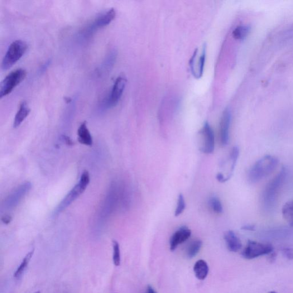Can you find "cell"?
Masks as SVG:
<instances>
[{
	"label": "cell",
	"mask_w": 293,
	"mask_h": 293,
	"mask_svg": "<svg viewBox=\"0 0 293 293\" xmlns=\"http://www.w3.org/2000/svg\"><path fill=\"white\" fill-rule=\"evenodd\" d=\"M287 171L283 168L281 171L266 185L262 196L264 208L271 210L276 204L278 194L286 179Z\"/></svg>",
	"instance_id": "cell-2"
},
{
	"label": "cell",
	"mask_w": 293,
	"mask_h": 293,
	"mask_svg": "<svg viewBox=\"0 0 293 293\" xmlns=\"http://www.w3.org/2000/svg\"><path fill=\"white\" fill-rule=\"evenodd\" d=\"M283 218L291 226H293V200L287 201L282 208Z\"/></svg>",
	"instance_id": "cell-21"
},
{
	"label": "cell",
	"mask_w": 293,
	"mask_h": 293,
	"mask_svg": "<svg viewBox=\"0 0 293 293\" xmlns=\"http://www.w3.org/2000/svg\"><path fill=\"white\" fill-rule=\"evenodd\" d=\"M268 293H277V292H276V291H271V292H268Z\"/></svg>",
	"instance_id": "cell-32"
},
{
	"label": "cell",
	"mask_w": 293,
	"mask_h": 293,
	"mask_svg": "<svg viewBox=\"0 0 293 293\" xmlns=\"http://www.w3.org/2000/svg\"><path fill=\"white\" fill-rule=\"evenodd\" d=\"M33 253H34V250H32L30 253H28L25 258L23 259L22 262L21 263L20 266L17 269L15 273H14V276L16 278H20L24 273L26 271L29 263H30L31 259L33 257Z\"/></svg>",
	"instance_id": "cell-18"
},
{
	"label": "cell",
	"mask_w": 293,
	"mask_h": 293,
	"mask_svg": "<svg viewBox=\"0 0 293 293\" xmlns=\"http://www.w3.org/2000/svg\"><path fill=\"white\" fill-rule=\"evenodd\" d=\"M146 293H157V292L151 286L148 285L147 288Z\"/></svg>",
	"instance_id": "cell-30"
},
{
	"label": "cell",
	"mask_w": 293,
	"mask_h": 293,
	"mask_svg": "<svg viewBox=\"0 0 293 293\" xmlns=\"http://www.w3.org/2000/svg\"><path fill=\"white\" fill-rule=\"evenodd\" d=\"M117 13L114 8L109 9V10L100 16L96 19L91 26L89 30H95L96 29L103 28L109 25L116 17Z\"/></svg>",
	"instance_id": "cell-13"
},
{
	"label": "cell",
	"mask_w": 293,
	"mask_h": 293,
	"mask_svg": "<svg viewBox=\"0 0 293 293\" xmlns=\"http://www.w3.org/2000/svg\"><path fill=\"white\" fill-rule=\"evenodd\" d=\"M186 204L184 196L180 194L177 199V206L175 211V216L176 217H179L186 209Z\"/></svg>",
	"instance_id": "cell-24"
},
{
	"label": "cell",
	"mask_w": 293,
	"mask_h": 293,
	"mask_svg": "<svg viewBox=\"0 0 293 293\" xmlns=\"http://www.w3.org/2000/svg\"><path fill=\"white\" fill-rule=\"evenodd\" d=\"M35 293H40V291H37V292H35Z\"/></svg>",
	"instance_id": "cell-33"
},
{
	"label": "cell",
	"mask_w": 293,
	"mask_h": 293,
	"mask_svg": "<svg viewBox=\"0 0 293 293\" xmlns=\"http://www.w3.org/2000/svg\"><path fill=\"white\" fill-rule=\"evenodd\" d=\"M278 160L272 155L261 158L254 164L248 173V179L252 184H256L265 179L275 171L278 165Z\"/></svg>",
	"instance_id": "cell-1"
},
{
	"label": "cell",
	"mask_w": 293,
	"mask_h": 293,
	"mask_svg": "<svg viewBox=\"0 0 293 293\" xmlns=\"http://www.w3.org/2000/svg\"><path fill=\"white\" fill-rule=\"evenodd\" d=\"M239 155V150L238 147H234L233 148L231 152H230V158L232 161V170L234 171L235 165L237 164V162L238 159Z\"/></svg>",
	"instance_id": "cell-25"
},
{
	"label": "cell",
	"mask_w": 293,
	"mask_h": 293,
	"mask_svg": "<svg viewBox=\"0 0 293 293\" xmlns=\"http://www.w3.org/2000/svg\"><path fill=\"white\" fill-rule=\"evenodd\" d=\"M283 254L285 257L289 259H293V249L285 248L283 249Z\"/></svg>",
	"instance_id": "cell-26"
},
{
	"label": "cell",
	"mask_w": 293,
	"mask_h": 293,
	"mask_svg": "<svg viewBox=\"0 0 293 293\" xmlns=\"http://www.w3.org/2000/svg\"><path fill=\"white\" fill-rule=\"evenodd\" d=\"M27 74V71L22 69L14 70L9 73L0 85V98H2L10 94L25 79Z\"/></svg>",
	"instance_id": "cell-4"
},
{
	"label": "cell",
	"mask_w": 293,
	"mask_h": 293,
	"mask_svg": "<svg viewBox=\"0 0 293 293\" xmlns=\"http://www.w3.org/2000/svg\"><path fill=\"white\" fill-rule=\"evenodd\" d=\"M195 275L198 280H204L208 277L209 267L208 264L203 259L197 261L194 266Z\"/></svg>",
	"instance_id": "cell-17"
},
{
	"label": "cell",
	"mask_w": 293,
	"mask_h": 293,
	"mask_svg": "<svg viewBox=\"0 0 293 293\" xmlns=\"http://www.w3.org/2000/svg\"><path fill=\"white\" fill-rule=\"evenodd\" d=\"M113 262L116 266L121 265V249H120V245L117 241H113Z\"/></svg>",
	"instance_id": "cell-23"
},
{
	"label": "cell",
	"mask_w": 293,
	"mask_h": 293,
	"mask_svg": "<svg viewBox=\"0 0 293 293\" xmlns=\"http://www.w3.org/2000/svg\"><path fill=\"white\" fill-rule=\"evenodd\" d=\"M224 239L229 251L236 253L242 248L241 240L232 230H229L224 233Z\"/></svg>",
	"instance_id": "cell-14"
},
{
	"label": "cell",
	"mask_w": 293,
	"mask_h": 293,
	"mask_svg": "<svg viewBox=\"0 0 293 293\" xmlns=\"http://www.w3.org/2000/svg\"><path fill=\"white\" fill-rule=\"evenodd\" d=\"M232 115L229 109L224 110L220 122V141L223 146H227L229 141V131Z\"/></svg>",
	"instance_id": "cell-11"
},
{
	"label": "cell",
	"mask_w": 293,
	"mask_h": 293,
	"mask_svg": "<svg viewBox=\"0 0 293 293\" xmlns=\"http://www.w3.org/2000/svg\"><path fill=\"white\" fill-rule=\"evenodd\" d=\"M32 185L27 182L18 187L9 195L3 204V208L5 210H11L15 208L31 189Z\"/></svg>",
	"instance_id": "cell-6"
},
{
	"label": "cell",
	"mask_w": 293,
	"mask_h": 293,
	"mask_svg": "<svg viewBox=\"0 0 293 293\" xmlns=\"http://www.w3.org/2000/svg\"><path fill=\"white\" fill-rule=\"evenodd\" d=\"M78 141L85 146H92L93 139L86 125V122L81 123L78 130Z\"/></svg>",
	"instance_id": "cell-15"
},
{
	"label": "cell",
	"mask_w": 293,
	"mask_h": 293,
	"mask_svg": "<svg viewBox=\"0 0 293 293\" xmlns=\"http://www.w3.org/2000/svg\"><path fill=\"white\" fill-rule=\"evenodd\" d=\"M2 220L4 224H8L11 222L12 217L10 215H5L2 217Z\"/></svg>",
	"instance_id": "cell-27"
},
{
	"label": "cell",
	"mask_w": 293,
	"mask_h": 293,
	"mask_svg": "<svg viewBox=\"0 0 293 293\" xmlns=\"http://www.w3.org/2000/svg\"><path fill=\"white\" fill-rule=\"evenodd\" d=\"M87 187H85L80 182L72 189L65 198L62 199L60 204L57 206L55 210L54 214L58 215L69 207L75 200L82 194Z\"/></svg>",
	"instance_id": "cell-10"
},
{
	"label": "cell",
	"mask_w": 293,
	"mask_h": 293,
	"mask_svg": "<svg viewBox=\"0 0 293 293\" xmlns=\"http://www.w3.org/2000/svg\"><path fill=\"white\" fill-rule=\"evenodd\" d=\"M126 79L122 76H119L115 80L112 90L107 100V107L112 108L118 103L126 87Z\"/></svg>",
	"instance_id": "cell-9"
},
{
	"label": "cell",
	"mask_w": 293,
	"mask_h": 293,
	"mask_svg": "<svg viewBox=\"0 0 293 293\" xmlns=\"http://www.w3.org/2000/svg\"><path fill=\"white\" fill-rule=\"evenodd\" d=\"M202 246V242L199 239L192 242L187 250V256L190 259L193 258L198 254Z\"/></svg>",
	"instance_id": "cell-19"
},
{
	"label": "cell",
	"mask_w": 293,
	"mask_h": 293,
	"mask_svg": "<svg viewBox=\"0 0 293 293\" xmlns=\"http://www.w3.org/2000/svg\"><path fill=\"white\" fill-rule=\"evenodd\" d=\"M273 249L271 244L249 241L246 247L242 253V256L247 259H252L266 255L272 252Z\"/></svg>",
	"instance_id": "cell-5"
},
{
	"label": "cell",
	"mask_w": 293,
	"mask_h": 293,
	"mask_svg": "<svg viewBox=\"0 0 293 293\" xmlns=\"http://www.w3.org/2000/svg\"><path fill=\"white\" fill-rule=\"evenodd\" d=\"M251 31V27L248 26H239L234 29L233 36L235 39L242 40L246 38Z\"/></svg>",
	"instance_id": "cell-20"
},
{
	"label": "cell",
	"mask_w": 293,
	"mask_h": 293,
	"mask_svg": "<svg viewBox=\"0 0 293 293\" xmlns=\"http://www.w3.org/2000/svg\"><path fill=\"white\" fill-rule=\"evenodd\" d=\"M242 229L246 230H253L254 229V227H252V226H248V227H244Z\"/></svg>",
	"instance_id": "cell-31"
},
{
	"label": "cell",
	"mask_w": 293,
	"mask_h": 293,
	"mask_svg": "<svg viewBox=\"0 0 293 293\" xmlns=\"http://www.w3.org/2000/svg\"><path fill=\"white\" fill-rule=\"evenodd\" d=\"M31 112V109L29 107L26 102H22L19 107V109L15 118H14L13 127L17 128L20 126L21 123L28 116Z\"/></svg>",
	"instance_id": "cell-16"
},
{
	"label": "cell",
	"mask_w": 293,
	"mask_h": 293,
	"mask_svg": "<svg viewBox=\"0 0 293 293\" xmlns=\"http://www.w3.org/2000/svg\"><path fill=\"white\" fill-rule=\"evenodd\" d=\"M62 140H64V141L66 144V145H74L73 142L72 141V140L70 138V137L64 136H62Z\"/></svg>",
	"instance_id": "cell-28"
},
{
	"label": "cell",
	"mask_w": 293,
	"mask_h": 293,
	"mask_svg": "<svg viewBox=\"0 0 293 293\" xmlns=\"http://www.w3.org/2000/svg\"><path fill=\"white\" fill-rule=\"evenodd\" d=\"M191 235V230L186 227H181L177 230L173 234L170 240L171 251H174L179 245L189 239Z\"/></svg>",
	"instance_id": "cell-12"
},
{
	"label": "cell",
	"mask_w": 293,
	"mask_h": 293,
	"mask_svg": "<svg viewBox=\"0 0 293 293\" xmlns=\"http://www.w3.org/2000/svg\"><path fill=\"white\" fill-rule=\"evenodd\" d=\"M206 57V47L204 45L200 55L198 56V50L196 49L190 60L189 65L191 73L196 79H200L203 75Z\"/></svg>",
	"instance_id": "cell-8"
},
{
	"label": "cell",
	"mask_w": 293,
	"mask_h": 293,
	"mask_svg": "<svg viewBox=\"0 0 293 293\" xmlns=\"http://www.w3.org/2000/svg\"><path fill=\"white\" fill-rule=\"evenodd\" d=\"M209 205L211 209L213 210L214 212L217 214H221L223 213V206L221 203L220 200L217 197L212 196L209 199Z\"/></svg>",
	"instance_id": "cell-22"
},
{
	"label": "cell",
	"mask_w": 293,
	"mask_h": 293,
	"mask_svg": "<svg viewBox=\"0 0 293 293\" xmlns=\"http://www.w3.org/2000/svg\"><path fill=\"white\" fill-rule=\"evenodd\" d=\"M28 49V45L25 41L16 40L13 41L4 57L2 68L6 71L11 68L25 54Z\"/></svg>",
	"instance_id": "cell-3"
},
{
	"label": "cell",
	"mask_w": 293,
	"mask_h": 293,
	"mask_svg": "<svg viewBox=\"0 0 293 293\" xmlns=\"http://www.w3.org/2000/svg\"><path fill=\"white\" fill-rule=\"evenodd\" d=\"M217 179L219 182H222V183H224V182L227 181V178H226V176H224L222 174H221V173H219L217 175Z\"/></svg>",
	"instance_id": "cell-29"
},
{
	"label": "cell",
	"mask_w": 293,
	"mask_h": 293,
	"mask_svg": "<svg viewBox=\"0 0 293 293\" xmlns=\"http://www.w3.org/2000/svg\"><path fill=\"white\" fill-rule=\"evenodd\" d=\"M201 134V146L200 150L205 153H213L215 148V137L212 128L209 122H206L200 132Z\"/></svg>",
	"instance_id": "cell-7"
}]
</instances>
